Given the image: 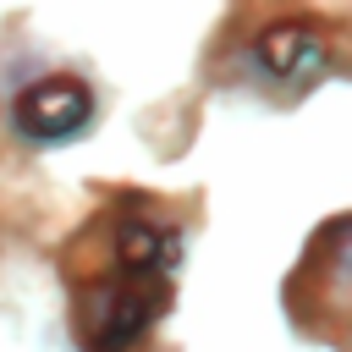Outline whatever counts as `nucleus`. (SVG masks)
<instances>
[{"instance_id":"nucleus-1","label":"nucleus","mask_w":352,"mask_h":352,"mask_svg":"<svg viewBox=\"0 0 352 352\" xmlns=\"http://www.w3.org/2000/svg\"><path fill=\"white\" fill-rule=\"evenodd\" d=\"M170 308V270H121L99 280L82 302V346L88 352H132Z\"/></svg>"},{"instance_id":"nucleus-3","label":"nucleus","mask_w":352,"mask_h":352,"mask_svg":"<svg viewBox=\"0 0 352 352\" xmlns=\"http://www.w3.org/2000/svg\"><path fill=\"white\" fill-rule=\"evenodd\" d=\"M253 60L275 82H308L324 72V38L308 22H270L253 44Z\"/></svg>"},{"instance_id":"nucleus-2","label":"nucleus","mask_w":352,"mask_h":352,"mask_svg":"<svg viewBox=\"0 0 352 352\" xmlns=\"http://www.w3.org/2000/svg\"><path fill=\"white\" fill-rule=\"evenodd\" d=\"M94 121V94L82 77H33L11 99V132L38 148H60L82 138Z\"/></svg>"},{"instance_id":"nucleus-4","label":"nucleus","mask_w":352,"mask_h":352,"mask_svg":"<svg viewBox=\"0 0 352 352\" xmlns=\"http://www.w3.org/2000/svg\"><path fill=\"white\" fill-rule=\"evenodd\" d=\"M336 275H341V280H352V226H346V236H341V253H336Z\"/></svg>"}]
</instances>
